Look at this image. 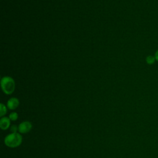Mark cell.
<instances>
[{
  "mask_svg": "<svg viewBox=\"0 0 158 158\" xmlns=\"http://www.w3.org/2000/svg\"><path fill=\"white\" fill-rule=\"evenodd\" d=\"M23 141L22 135L19 133H11L7 135L4 139L5 145L10 148H15L21 145Z\"/></svg>",
  "mask_w": 158,
  "mask_h": 158,
  "instance_id": "6da1fadb",
  "label": "cell"
},
{
  "mask_svg": "<svg viewBox=\"0 0 158 158\" xmlns=\"http://www.w3.org/2000/svg\"><path fill=\"white\" fill-rule=\"evenodd\" d=\"M1 88L5 94H12L15 89V82L14 80L9 77H4L1 80Z\"/></svg>",
  "mask_w": 158,
  "mask_h": 158,
  "instance_id": "7a4b0ae2",
  "label": "cell"
},
{
  "mask_svg": "<svg viewBox=\"0 0 158 158\" xmlns=\"http://www.w3.org/2000/svg\"><path fill=\"white\" fill-rule=\"evenodd\" d=\"M33 125L30 121H23L19 125V133L20 134H25L31 130Z\"/></svg>",
  "mask_w": 158,
  "mask_h": 158,
  "instance_id": "3957f363",
  "label": "cell"
},
{
  "mask_svg": "<svg viewBox=\"0 0 158 158\" xmlns=\"http://www.w3.org/2000/svg\"><path fill=\"white\" fill-rule=\"evenodd\" d=\"M10 122L11 120L9 117H2L0 119V128L2 130H7L10 127Z\"/></svg>",
  "mask_w": 158,
  "mask_h": 158,
  "instance_id": "277c9868",
  "label": "cell"
},
{
  "mask_svg": "<svg viewBox=\"0 0 158 158\" xmlns=\"http://www.w3.org/2000/svg\"><path fill=\"white\" fill-rule=\"evenodd\" d=\"M19 100L17 98H11L7 102V107L10 110H15L19 106Z\"/></svg>",
  "mask_w": 158,
  "mask_h": 158,
  "instance_id": "5b68a950",
  "label": "cell"
},
{
  "mask_svg": "<svg viewBox=\"0 0 158 158\" xmlns=\"http://www.w3.org/2000/svg\"><path fill=\"white\" fill-rule=\"evenodd\" d=\"M7 111V107L3 103L0 104V116L1 117H4Z\"/></svg>",
  "mask_w": 158,
  "mask_h": 158,
  "instance_id": "8992f818",
  "label": "cell"
},
{
  "mask_svg": "<svg viewBox=\"0 0 158 158\" xmlns=\"http://www.w3.org/2000/svg\"><path fill=\"white\" fill-rule=\"evenodd\" d=\"M9 118H10V120L12 122H14V121H16L17 120L18 118H19V115L17 112H11L9 115Z\"/></svg>",
  "mask_w": 158,
  "mask_h": 158,
  "instance_id": "52a82bcc",
  "label": "cell"
},
{
  "mask_svg": "<svg viewBox=\"0 0 158 158\" xmlns=\"http://www.w3.org/2000/svg\"><path fill=\"white\" fill-rule=\"evenodd\" d=\"M155 60L156 59H155V57L154 56H148L146 59V62L149 64V65H152L153 64L154 62H155Z\"/></svg>",
  "mask_w": 158,
  "mask_h": 158,
  "instance_id": "ba28073f",
  "label": "cell"
},
{
  "mask_svg": "<svg viewBox=\"0 0 158 158\" xmlns=\"http://www.w3.org/2000/svg\"><path fill=\"white\" fill-rule=\"evenodd\" d=\"M10 130L12 133H17L19 132V126L16 125H12L10 127Z\"/></svg>",
  "mask_w": 158,
  "mask_h": 158,
  "instance_id": "9c48e42d",
  "label": "cell"
},
{
  "mask_svg": "<svg viewBox=\"0 0 158 158\" xmlns=\"http://www.w3.org/2000/svg\"><path fill=\"white\" fill-rule=\"evenodd\" d=\"M154 57H155L156 60L158 62V49L156 51V52L155 53V55H154Z\"/></svg>",
  "mask_w": 158,
  "mask_h": 158,
  "instance_id": "30bf717a",
  "label": "cell"
}]
</instances>
